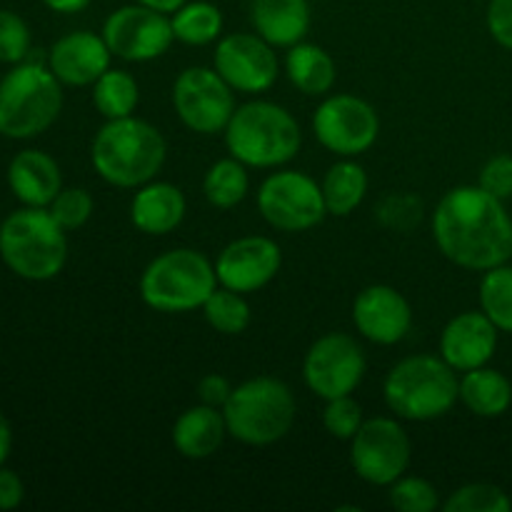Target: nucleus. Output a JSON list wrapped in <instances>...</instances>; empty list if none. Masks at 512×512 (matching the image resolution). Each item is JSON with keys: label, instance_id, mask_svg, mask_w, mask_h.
<instances>
[{"label": "nucleus", "instance_id": "nucleus-1", "mask_svg": "<svg viewBox=\"0 0 512 512\" xmlns=\"http://www.w3.org/2000/svg\"><path fill=\"white\" fill-rule=\"evenodd\" d=\"M430 230L440 253L473 273L512 260V218L505 200L475 185H458L438 200Z\"/></svg>", "mask_w": 512, "mask_h": 512}, {"label": "nucleus", "instance_id": "nucleus-2", "mask_svg": "<svg viewBox=\"0 0 512 512\" xmlns=\"http://www.w3.org/2000/svg\"><path fill=\"white\" fill-rule=\"evenodd\" d=\"M168 158V143L153 123L143 118L105 120L90 143L93 170L113 188L135 190L158 178Z\"/></svg>", "mask_w": 512, "mask_h": 512}, {"label": "nucleus", "instance_id": "nucleus-3", "mask_svg": "<svg viewBox=\"0 0 512 512\" xmlns=\"http://www.w3.org/2000/svg\"><path fill=\"white\" fill-rule=\"evenodd\" d=\"M223 138L228 155L258 170L283 168L303 148V130L295 115L260 98L235 108Z\"/></svg>", "mask_w": 512, "mask_h": 512}, {"label": "nucleus", "instance_id": "nucleus-4", "mask_svg": "<svg viewBox=\"0 0 512 512\" xmlns=\"http://www.w3.org/2000/svg\"><path fill=\"white\" fill-rule=\"evenodd\" d=\"M383 400L395 418L430 423L460 403V378L440 355H408L385 375Z\"/></svg>", "mask_w": 512, "mask_h": 512}, {"label": "nucleus", "instance_id": "nucleus-5", "mask_svg": "<svg viewBox=\"0 0 512 512\" xmlns=\"http://www.w3.org/2000/svg\"><path fill=\"white\" fill-rule=\"evenodd\" d=\"M223 415L230 438L250 448H268L293 430L298 400L288 383L273 375H258L233 385Z\"/></svg>", "mask_w": 512, "mask_h": 512}, {"label": "nucleus", "instance_id": "nucleus-6", "mask_svg": "<svg viewBox=\"0 0 512 512\" xmlns=\"http://www.w3.org/2000/svg\"><path fill=\"white\" fill-rule=\"evenodd\" d=\"M0 260L18 278L48 283L68 263V233L48 208L23 205L0 223Z\"/></svg>", "mask_w": 512, "mask_h": 512}, {"label": "nucleus", "instance_id": "nucleus-7", "mask_svg": "<svg viewBox=\"0 0 512 512\" xmlns=\"http://www.w3.org/2000/svg\"><path fill=\"white\" fill-rule=\"evenodd\" d=\"M218 288L215 263L195 248H173L145 265L140 275V300L155 313H193L203 308Z\"/></svg>", "mask_w": 512, "mask_h": 512}, {"label": "nucleus", "instance_id": "nucleus-8", "mask_svg": "<svg viewBox=\"0 0 512 512\" xmlns=\"http://www.w3.org/2000/svg\"><path fill=\"white\" fill-rule=\"evenodd\" d=\"M63 113V83L48 65H13L0 80V135L30 140L43 135Z\"/></svg>", "mask_w": 512, "mask_h": 512}, {"label": "nucleus", "instance_id": "nucleus-9", "mask_svg": "<svg viewBox=\"0 0 512 512\" xmlns=\"http://www.w3.org/2000/svg\"><path fill=\"white\" fill-rule=\"evenodd\" d=\"M258 213L280 233H305L328 218L323 188L303 170L275 168L258 188Z\"/></svg>", "mask_w": 512, "mask_h": 512}, {"label": "nucleus", "instance_id": "nucleus-10", "mask_svg": "<svg viewBox=\"0 0 512 512\" xmlns=\"http://www.w3.org/2000/svg\"><path fill=\"white\" fill-rule=\"evenodd\" d=\"M413 460V443L400 418H365L350 440V465L363 483L390 488L403 478Z\"/></svg>", "mask_w": 512, "mask_h": 512}, {"label": "nucleus", "instance_id": "nucleus-11", "mask_svg": "<svg viewBox=\"0 0 512 512\" xmlns=\"http://www.w3.org/2000/svg\"><path fill=\"white\" fill-rule=\"evenodd\" d=\"M313 133L328 153L338 158H358L378 143L380 115L358 95H325L313 113Z\"/></svg>", "mask_w": 512, "mask_h": 512}, {"label": "nucleus", "instance_id": "nucleus-12", "mask_svg": "<svg viewBox=\"0 0 512 512\" xmlns=\"http://www.w3.org/2000/svg\"><path fill=\"white\" fill-rule=\"evenodd\" d=\"M238 100L215 68L190 65L173 83V110L180 123L198 135H223Z\"/></svg>", "mask_w": 512, "mask_h": 512}, {"label": "nucleus", "instance_id": "nucleus-13", "mask_svg": "<svg viewBox=\"0 0 512 512\" xmlns=\"http://www.w3.org/2000/svg\"><path fill=\"white\" fill-rule=\"evenodd\" d=\"M368 373L363 345L348 333H325L303 358L305 388L320 400L353 395Z\"/></svg>", "mask_w": 512, "mask_h": 512}, {"label": "nucleus", "instance_id": "nucleus-14", "mask_svg": "<svg viewBox=\"0 0 512 512\" xmlns=\"http://www.w3.org/2000/svg\"><path fill=\"white\" fill-rule=\"evenodd\" d=\"M103 38L110 53L125 63H150L163 58L175 43L170 15L158 13L148 5L130 3L105 18Z\"/></svg>", "mask_w": 512, "mask_h": 512}, {"label": "nucleus", "instance_id": "nucleus-15", "mask_svg": "<svg viewBox=\"0 0 512 512\" xmlns=\"http://www.w3.org/2000/svg\"><path fill=\"white\" fill-rule=\"evenodd\" d=\"M278 48L258 33H228L215 43L213 68L220 78L243 95L268 93L280 75Z\"/></svg>", "mask_w": 512, "mask_h": 512}, {"label": "nucleus", "instance_id": "nucleus-16", "mask_svg": "<svg viewBox=\"0 0 512 512\" xmlns=\"http://www.w3.org/2000/svg\"><path fill=\"white\" fill-rule=\"evenodd\" d=\"M213 263L218 285L248 295L258 293L278 278L283 268V250L268 235H243L230 240Z\"/></svg>", "mask_w": 512, "mask_h": 512}, {"label": "nucleus", "instance_id": "nucleus-17", "mask_svg": "<svg viewBox=\"0 0 512 512\" xmlns=\"http://www.w3.org/2000/svg\"><path fill=\"white\" fill-rule=\"evenodd\" d=\"M353 325L360 338L375 345H398L413 328V308L398 288L368 285L353 300Z\"/></svg>", "mask_w": 512, "mask_h": 512}, {"label": "nucleus", "instance_id": "nucleus-18", "mask_svg": "<svg viewBox=\"0 0 512 512\" xmlns=\"http://www.w3.org/2000/svg\"><path fill=\"white\" fill-rule=\"evenodd\" d=\"M498 335L500 330L483 310H465L445 323L438 343L440 358L455 373L483 368L498 350Z\"/></svg>", "mask_w": 512, "mask_h": 512}, {"label": "nucleus", "instance_id": "nucleus-19", "mask_svg": "<svg viewBox=\"0 0 512 512\" xmlns=\"http://www.w3.org/2000/svg\"><path fill=\"white\" fill-rule=\"evenodd\" d=\"M113 58L103 33L73 30L55 40L48 50V68L55 78L70 88H90L108 68Z\"/></svg>", "mask_w": 512, "mask_h": 512}, {"label": "nucleus", "instance_id": "nucleus-20", "mask_svg": "<svg viewBox=\"0 0 512 512\" xmlns=\"http://www.w3.org/2000/svg\"><path fill=\"white\" fill-rule=\"evenodd\" d=\"M188 213L185 193L168 180H150L135 188L130 200V223L143 235H168L180 228Z\"/></svg>", "mask_w": 512, "mask_h": 512}, {"label": "nucleus", "instance_id": "nucleus-21", "mask_svg": "<svg viewBox=\"0 0 512 512\" xmlns=\"http://www.w3.org/2000/svg\"><path fill=\"white\" fill-rule=\"evenodd\" d=\"M8 188L20 205L48 208L63 190V173L53 155L45 150H20L8 165Z\"/></svg>", "mask_w": 512, "mask_h": 512}, {"label": "nucleus", "instance_id": "nucleus-22", "mask_svg": "<svg viewBox=\"0 0 512 512\" xmlns=\"http://www.w3.org/2000/svg\"><path fill=\"white\" fill-rule=\"evenodd\" d=\"M250 25L273 48H293L303 43L313 25L310 0H250Z\"/></svg>", "mask_w": 512, "mask_h": 512}, {"label": "nucleus", "instance_id": "nucleus-23", "mask_svg": "<svg viewBox=\"0 0 512 512\" xmlns=\"http://www.w3.org/2000/svg\"><path fill=\"white\" fill-rule=\"evenodd\" d=\"M225 438H230V435L223 410L205 403L183 410L173 423V430H170L173 448L185 460L213 458L223 448Z\"/></svg>", "mask_w": 512, "mask_h": 512}, {"label": "nucleus", "instance_id": "nucleus-24", "mask_svg": "<svg viewBox=\"0 0 512 512\" xmlns=\"http://www.w3.org/2000/svg\"><path fill=\"white\" fill-rule=\"evenodd\" d=\"M283 68L293 88L310 98H325L338 80V65H335L333 55L323 45L308 43V40L288 48Z\"/></svg>", "mask_w": 512, "mask_h": 512}, {"label": "nucleus", "instance_id": "nucleus-25", "mask_svg": "<svg viewBox=\"0 0 512 512\" xmlns=\"http://www.w3.org/2000/svg\"><path fill=\"white\" fill-rule=\"evenodd\" d=\"M460 403L475 418H500L512 405V383L508 375L488 365L460 373Z\"/></svg>", "mask_w": 512, "mask_h": 512}, {"label": "nucleus", "instance_id": "nucleus-26", "mask_svg": "<svg viewBox=\"0 0 512 512\" xmlns=\"http://www.w3.org/2000/svg\"><path fill=\"white\" fill-rule=\"evenodd\" d=\"M368 185V173L355 158H340L338 163L330 165L328 173L320 180L328 215H335V218L353 215L363 205Z\"/></svg>", "mask_w": 512, "mask_h": 512}, {"label": "nucleus", "instance_id": "nucleus-27", "mask_svg": "<svg viewBox=\"0 0 512 512\" xmlns=\"http://www.w3.org/2000/svg\"><path fill=\"white\" fill-rule=\"evenodd\" d=\"M173 35L183 45H210L223 38V10L210 0H188L170 15Z\"/></svg>", "mask_w": 512, "mask_h": 512}, {"label": "nucleus", "instance_id": "nucleus-28", "mask_svg": "<svg viewBox=\"0 0 512 512\" xmlns=\"http://www.w3.org/2000/svg\"><path fill=\"white\" fill-rule=\"evenodd\" d=\"M90 98L95 110L105 120H118L135 115L140 103V85L133 73L123 68H108L93 85H90Z\"/></svg>", "mask_w": 512, "mask_h": 512}, {"label": "nucleus", "instance_id": "nucleus-29", "mask_svg": "<svg viewBox=\"0 0 512 512\" xmlns=\"http://www.w3.org/2000/svg\"><path fill=\"white\" fill-rule=\"evenodd\" d=\"M250 193V175L248 165L240 163L238 158L215 160L203 178V195L213 208L233 210L248 198Z\"/></svg>", "mask_w": 512, "mask_h": 512}, {"label": "nucleus", "instance_id": "nucleus-30", "mask_svg": "<svg viewBox=\"0 0 512 512\" xmlns=\"http://www.w3.org/2000/svg\"><path fill=\"white\" fill-rule=\"evenodd\" d=\"M480 310L495 323L500 333L512 335V265L485 270L478 288Z\"/></svg>", "mask_w": 512, "mask_h": 512}, {"label": "nucleus", "instance_id": "nucleus-31", "mask_svg": "<svg viewBox=\"0 0 512 512\" xmlns=\"http://www.w3.org/2000/svg\"><path fill=\"white\" fill-rule=\"evenodd\" d=\"M200 310H203L210 328L220 335L245 333L250 328V320H253V313H250V305L245 300V295L223 288V285H218L210 293V298L205 300V305Z\"/></svg>", "mask_w": 512, "mask_h": 512}, {"label": "nucleus", "instance_id": "nucleus-32", "mask_svg": "<svg viewBox=\"0 0 512 512\" xmlns=\"http://www.w3.org/2000/svg\"><path fill=\"white\" fill-rule=\"evenodd\" d=\"M445 512H510L512 498L500 485L468 483L448 495L443 503Z\"/></svg>", "mask_w": 512, "mask_h": 512}, {"label": "nucleus", "instance_id": "nucleus-33", "mask_svg": "<svg viewBox=\"0 0 512 512\" xmlns=\"http://www.w3.org/2000/svg\"><path fill=\"white\" fill-rule=\"evenodd\" d=\"M388 500L400 512H433L443 508L438 488L420 475H408L395 480L388 488Z\"/></svg>", "mask_w": 512, "mask_h": 512}, {"label": "nucleus", "instance_id": "nucleus-34", "mask_svg": "<svg viewBox=\"0 0 512 512\" xmlns=\"http://www.w3.org/2000/svg\"><path fill=\"white\" fill-rule=\"evenodd\" d=\"M48 210L55 218V223H58L65 233H73V230L83 228V225L93 218L95 200L85 188H65L63 185V190L55 195V200L48 205Z\"/></svg>", "mask_w": 512, "mask_h": 512}, {"label": "nucleus", "instance_id": "nucleus-35", "mask_svg": "<svg viewBox=\"0 0 512 512\" xmlns=\"http://www.w3.org/2000/svg\"><path fill=\"white\" fill-rule=\"evenodd\" d=\"M363 423H365L363 405H360L353 395H343V398L325 400L323 428L328 430L330 438L350 443Z\"/></svg>", "mask_w": 512, "mask_h": 512}, {"label": "nucleus", "instance_id": "nucleus-36", "mask_svg": "<svg viewBox=\"0 0 512 512\" xmlns=\"http://www.w3.org/2000/svg\"><path fill=\"white\" fill-rule=\"evenodd\" d=\"M33 35L28 23L15 10L0 8V63L18 65L28 60Z\"/></svg>", "mask_w": 512, "mask_h": 512}, {"label": "nucleus", "instance_id": "nucleus-37", "mask_svg": "<svg viewBox=\"0 0 512 512\" xmlns=\"http://www.w3.org/2000/svg\"><path fill=\"white\" fill-rule=\"evenodd\" d=\"M478 185L500 200L512 198V155H493L480 170Z\"/></svg>", "mask_w": 512, "mask_h": 512}, {"label": "nucleus", "instance_id": "nucleus-38", "mask_svg": "<svg viewBox=\"0 0 512 512\" xmlns=\"http://www.w3.org/2000/svg\"><path fill=\"white\" fill-rule=\"evenodd\" d=\"M485 23H488L490 38L512 50V0H490Z\"/></svg>", "mask_w": 512, "mask_h": 512}, {"label": "nucleus", "instance_id": "nucleus-39", "mask_svg": "<svg viewBox=\"0 0 512 512\" xmlns=\"http://www.w3.org/2000/svg\"><path fill=\"white\" fill-rule=\"evenodd\" d=\"M230 393H233V385L225 375L220 373H208L200 378L198 383V400L205 405H213V408L223 410V405L228 403Z\"/></svg>", "mask_w": 512, "mask_h": 512}, {"label": "nucleus", "instance_id": "nucleus-40", "mask_svg": "<svg viewBox=\"0 0 512 512\" xmlns=\"http://www.w3.org/2000/svg\"><path fill=\"white\" fill-rule=\"evenodd\" d=\"M25 500V485L15 470L0 465V510L8 512L20 508Z\"/></svg>", "mask_w": 512, "mask_h": 512}, {"label": "nucleus", "instance_id": "nucleus-41", "mask_svg": "<svg viewBox=\"0 0 512 512\" xmlns=\"http://www.w3.org/2000/svg\"><path fill=\"white\" fill-rule=\"evenodd\" d=\"M40 3L58 15H75V13H83L93 0H40Z\"/></svg>", "mask_w": 512, "mask_h": 512}, {"label": "nucleus", "instance_id": "nucleus-42", "mask_svg": "<svg viewBox=\"0 0 512 512\" xmlns=\"http://www.w3.org/2000/svg\"><path fill=\"white\" fill-rule=\"evenodd\" d=\"M10 450H13V428H10V420L0 413V465L8 463Z\"/></svg>", "mask_w": 512, "mask_h": 512}, {"label": "nucleus", "instance_id": "nucleus-43", "mask_svg": "<svg viewBox=\"0 0 512 512\" xmlns=\"http://www.w3.org/2000/svg\"><path fill=\"white\" fill-rule=\"evenodd\" d=\"M135 3H140V5H148V8L158 10V13L173 15L175 10H178L180 5H185V3H188V0H135Z\"/></svg>", "mask_w": 512, "mask_h": 512}, {"label": "nucleus", "instance_id": "nucleus-44", "mask_svg": "<svg viewBox=\"0 0 512 512\" xmlns=\"http://www.w3.org/2000/svg\"><path fill=\"white\" fill-rule=\"evenodd\" d=\"M0 80H3V75H0Z\"/></svg>", "mask_w": 512, "mask_h": 512}]
</instances>
